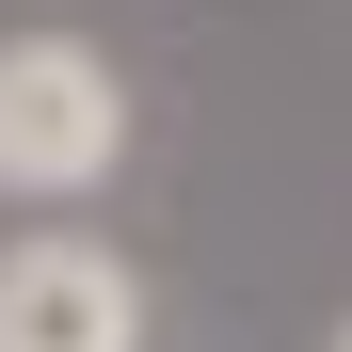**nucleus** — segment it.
<instances>
[{"instance_id":"nucleus-1","label":"nucleus","mask_w":352,"mask_h":352,"mask_svg":"<svg viewBox=\"0 0 352 352\" xmlns=\"http://www.w3.org/2000/svg\"><path fill=\"white\" fill-rule=\"evenodd\" d=\"M112 160H129V80H112V48L0 32V192H16V208H65V192H96Z\"/></svg>"},{"instance_id":"nucleus-2","label":"nucleus","mask_w":352,"mask_h":352,"mask_svg":"<svg viewBox=\"0 0 352 352\" xmlns=\"http://www.w3.org/2000/svg\"><path fill=\"white\" fill-rule=\"evenodd\" d=\"M0 352H144V272L80 224L0 241Z\"/></svg>"},{"instance_id":"nucleus-3","label":"nucleus","mask_w":352,"mask_h":352,"mask_svg":"<svg viewBox=\"0 0 352 352\" xmlns=\"http://www.w3.org/2000/svg\"><path fill=\"white\" fill-rule=\"evenodd\" d=\"M320 352H352V320H336V336H320Z\"/></svg>"}]
</instances>
